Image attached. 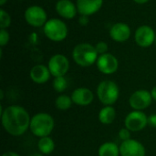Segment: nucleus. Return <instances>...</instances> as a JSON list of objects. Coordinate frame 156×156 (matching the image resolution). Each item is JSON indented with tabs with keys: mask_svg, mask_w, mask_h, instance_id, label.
I'll return each instance as SVG.
<instances>
[{
	"mask_svg": "<svg viewBox=\"0 0 156 156\" xmlns=\"http://www.w3.org/2000/svg\"><path fill=\"white\" fill-rule=\"evenodd\" d=\"M131 133H132V132H131L129 129H127L126 127H123V128H122V129L119 131L118 136H119V138H120V140H121L122 142H124V141H127V140L132 139Z\"/></svg>",
	"mask_w": 156,
	"mask_h": 156,
	"instance_id": "393cba45",
	"label": "nucleus"
},
{
	"mask_svg": "<svg viewBox=\"0 0 156 156\" xmlns=\"http://www.w3.org/2000/svg\"><path fill=\"white\" fill-rule=\"evenodd\" d=\"M0 93H1L0 99H1V100H3V99H4V90H0Z\"/></svg>",
	"mask_w": 156,
	"mask_h": 156,
	"instance_id": "72a5a7b5",
	"label": "nucleus"
},
{
	"mask_svg": "<svg viewBox=\"0 0 156 156\" xmlns=\"http://www.w3.org/2000/svg\"><path fill=\"white\" fill-rule=\"evenodd\" d=\"M156 33L154 28L147 25L139 27L134 33L135 43L141 48H149L155 42Z\"/></svg>",
	"mask_w": 156,
	"mask_h": 156,
	"instance_id": "9b49d317",
	"label": "nucleus"
},
{
	"mask_svg": "<svg viewBox=\"0 0 156 156\" xmlns=\"http://www.w3.org/2000/svg\"><path fill=\"white\" fill-rule=\"evenodd\" d=\"M56 12L65 19H72L78 13L76 4L70 0H58L55 6Z\"/></svg>",
	"mask_w": 156,
	"mask_h": 156,
	"instance_id": "dca6fc26",
	"label": "nucleus"
},
{
	"mask_svg": "<svg viewBox=\"0 0 156 156\" xmlns=\"http://www.w3.org/2000/svg\"><path fill=\"white\" fill-rule=\"evenodd\" d=\"M99 156H121L120 145L113 142H105L98 149Z\"/></svg>",
	"mask_w": 156,
	"mask_h": 156,
	"instance_id": "6ab92c4d",
	"label": "nucleus"
},
{
	"mask_svg": "<svg viewBox=\"0 0 156 156\" xmlns=\"http://www.w3.org/2000/svg\"><path fill=\"white\" fill-rule=\"evenodd\" d=\"M54 127V118L48 112H37L31 117L29 130L37 138L50 136Z\"/></svg>",
	"mask_w": 156,
	"mask_h": 156,
	"instance_id": "f03ea898",
	"label": "nucleus"
},
{
	"mask_svg": "<svg viewBox=\"0 0 156 156\" xmlns=\"http://www.w3.org/2000/svg\"><path fill=\"white\" fill-rule=\"evenodd\" d=\"M11 24V16L5 9L0 10V27L1 29H6Z\"/></svg>",
	"mask_w": 156,
	"mask_h": 156,
	"instance_id": "5701e85b",
	"label": "nucleus"
},
{
	"mask_svg": "<svg viewBox=\"0 0 156 156\" xmlns=\"http://www.w3.org/2000/svg\"><path fill=\"white\" fill-rule=\"evenodd\" d=\"M79 24L80 26H87L89 24V16L80 15V16L79 17Z\"/></svg>",
	"mask_w": 156,
	"mask_h": 156,
	"instance_id": "cd10ccee",
	"label": "nucleus"
},
{
	"mask_svg": "<svg viewBox=\"0 0 156 156\" xmlns=\"http://www.w3.org/2000/svg\"><path fill=\"white\" fill-rule=\"evenodd\" d=\"M9 39H10L9 32L6 29H1L0 30V46H1V48L7 45L9 42Z\"/></svg>",
	"mask_w": 156,
	"mask_h": 156,
	"instance_id": "b1692460",
	"label": "nucleus"
},
{
	"mask_svg": "<svg viewBox=\"0 0 156 156\" xmlns=\"http://www.w3.org/2000/svg\"><path fill=\"white\" fill-rule=\"evenodd\" d=\"M45 36L51 41H63L68 36V26L64 21L58 18H50L43 27Z\"/></svg>",
	"mask_w": 156,
	"mask_h": 156,
	"instance_id": "39448f33",
	"label": "nucleus"
},
{
	"mask_svg": "<svg viewBox=\"0 0 156 156\" xmlns=\"http://www.w3.org/2000/svg\"><path fill=\"white\" fill-rule=\"evenodd\" d=\"M6 2L7 0H0V5H4Z\"/></svg>",
	"mask_w": 156,
	"mask_h": 156,
	"instance_id": "473e14b6",
	"label": "nucleus"
},
{
	"mask_svg": "<svg viewBox=\"0 0 156 156\" xmlns=\"http://www.w3.org/2000/svg\"><path fill=\"white\" fill-rule=\"evenodd\" d=\"M151 95H152V98H153V100L154 101H156V85L151 90Z\"/></svg>",
	"mask_w": 156,
	"mask_h": 156,
	"instance_id": "c756f323",
	"label": "nucleus"
},
{
	"mask_svg": "<svg viewBox=\"0 0 156 156\" xmlns=\"http://www.w3.org/2000/svg\"><path fill=\"white\" fill-rule=\"evenodd\" d=\"M95 48L100 55H102V54H105V53H108V49H109V47H108V44L104 41H100L98 42L96 45H95Z\"/></svg>",
	"mask_w": 156,
	"mask_h": 156,
	"instance_id": "a878e982",
	"label": "nucleus"
},
{
	"mask_svg": "<svg viewBox=\"0 0 156 156\" xmlns=\"http://www.w3.org/2000/svg\"><path fill=\"white\" fill-rule=\"evenodd\" d=\"M50 76L51 73L48 66L42 64L35 65L34 67H32L29 72V77L31 80L37 84H45L49 80Z\"/></svg>",
	"mask_w": 156,
	"mask_h": 156,
	"instance_id": "f3484780",
	"label": "nucleus"
},
{
	"mask_svg": "<svg viewBox=\"0 0 156 156\" xmlns=\"http://www.w3.org/2000/svg\"><path fill=\"white\" fill-rule=\"evenodd\" d=\"M0 116L4 130L11 136H22L29 130L31 117L28 112L22 106H7L0 113Z\"/></svg>",
	"mask_w": 156,
	"mask_h": 156,
	"instance_id": "f257e3e1",
	"label": "nucleus"
},
{
	"mask_svg": "<svg viewBox=\"0 0 156 156\" xmlns=\"http://www.w3.org/2000/svg\"><path fill=\"white\" fill-rule=\"evenodd\" d=\"M29 156H44L41 153H33V154H31Z\"/></svg>",
	"mask_w": 156,
	"mask_h": 156,
	"instance_id": "2f4dec72",
	"label": "nucleus"
},
{
	"mask_svg": "<svg viewBox=\"0 0 156 156\" xmlns=\"http://www.w3.org/2000/svg\"><path fill=\"white\" fill-rule=\"evenodd\" d=\"M24 17L26 22L33 27H44L48 20L46 10L42 6L37 5L28 6L25 10Z\"/></svg>",
	"mask_w": 156,
	"mask_h": 156,
	"instance_id": "423d86ee",
	"label": "nucleus"
},
{
	"mask_svg": "<svg viewBox=\"0 0 156 156\" xmlns=\"http://www.w3.org/2000/svg\"><path fill=\"white\" fill-rule=\"evenodd\" d=\"M121 156H145L146 149L144 145L135 139H130L122 142L120 144Z\"/></svg>",
	"mask_w": 156,
	"mask_h": 156,
	"instance_id": "f8f14e48",
	"label": "nucleus"
},
{
	"mask_svg": "<svg viewBox=\"0 0 156 156\" xmlns=\"http://www.w3.org/2000/svg\"><path fill=\"white\" fill-rule=\"evenodd\" d=\"M73 104L72 99L70 96L66 94L58 95L55 100V107L59 111H67Z\"/></svg>",
	"mask_w": 156,
	"mask_h": 156,
	"instance_id": "412c9836",
	"label": "nucleus"
},
{
	"mask_svg": "<svg viewBox=\"0 0 156 156\" xmlns=\"http://www.w3.org/2000/svg\"><path fill=\"white\" fill-rule=\"evenodd\" d=\"M74 104L81 107L89 106L94 100V93L91 90L85 87L75 89L70 95Z\"/></svg>",
	"mask_w": 156,
	"mask_h": 156,
	"instance_id": "ddd939ff",
	"label": "nucleus"
},
{
	"mask_svg": "<svg viewBox=\"0 0 156 156\" xmlns=\"http://www.w3.org/2000/svg\"><path fill=\"white\" fill-rule=\"evenodd\" d=\"M55 142L50 136L39 138L37 142L38 152L41 153L43 155H48L53 153V151L55 150Z\"/></svg>",
	"mask_w": 156,
	"mask_h": 156,
	"instance_id": "aec40b11",
	"label": "nucleus"
},
{
	"mask_svg": "<svg viewBox=\"0 0 156 156\" xmlns=\"http://www.w3.org/2000/svg\"><path fill=\"white\" fill-rule=\"evenodd\" d=\"M96 66L99 71L102 74L112 75L118 70L119 60L113 54L108 52L99 56L96 62Z\"/></svg>",
	"mask_w": 156,
	"mask_h": 156,
	"instance_id": "9d476101",
	"label": "nucleus"
},
{
	"mask_svg": "<svg viewBox=\"0 0 156 156\" xmlns=\"http://www.w3.org/2000/svg\"><path fill=\"white\" fill-rule=\"evenodd\" d=\"M2 156H20V154H18L17 153L13 152V151H8V152L4 153Z\"/></svg>",
	"mask_w": 156,
	"mask_h": 156,
	"instance_id": "c85d7f7f",
	"label": "nucleus"
},
{
	"mask_svg": "<svg viewBox=\"0 0 156 156\" xmlns=\"http://www.w3.org/2000/svg\"><path fill=\"white\" fill-rule=\"evenodd\" d=\"M117 116L116 110L113 106H103L98 114V119L99 122L104 125H109L112 124Z\"/></svg>",
	"mask_w": 156,
	"mask_h": 156,
	"instance_id": "a211bd4d",
	"label": "nucleus"
},
{
	"mask_svg": "<svg viewBox=\"0 0 156 156\" xmlns=\"http://www.w3.org/2000/svg\"><path fill=\"white\" fill-rule=\"evenodd\" d=\"M154 43H155V44H156V37H155V42H154Z\"/></svg>",
	"mask_w": 156,
	"mask_h": 156,
	"instance_id": "f704fd0d",
	"label": "nucleus"
},
{
	"mask_svg": "<svg viewBox=\"0 0 156 156\" xmlns=\"http://www.w3.org/2000/svg\"><path fill=\"white\" fill-rule=\"evenodd\" d=\"M18 1H21V0H18Z\"/></svg>",
	"mask_w": 156,
	"mask_h": 156,
	"instance_id": "c9c22d12",
	"label": "nucleus"
},
{
	"mask_svg": "<svg viewBox=\"0 0 156 156\" xmlns=\"http://www.w3.org/2000/svg\"><path fill=\"white\" fill-rule=\"evenodd\" d=\"M99 54L90 43H80L76 45L72 50V58L74 62L83 68L90 67L97 62Z\"/></svg>",
	"mask_w": 156,
	"mask_h": 156,
	"instance_id": "7ed1b4c3",
	"label": "nucleus"
},
{
	"mask_svg": "<svg viewBox=\"0 0 156 156\" xmlns=\"http://www.w3.org/2000/svg\"><path fill=\"white\" fill-rule=\"evenodd\" d=\"M96 94L101 103L104 106H112L119 99L120 89L115 81L105 80L99 83Z\"/></svg>",
	"mask_w": 156,
	"mask_h": 156,
	"instance_id": "20e7f679",
	"label": "nucleus"
},
{
	"mask_svg": "<svg viewBox=\"0 0 156 156\" xmlns=\"http://www.w3.org/2000/svg\"><path fill=\"white\" fill-rule=\"evenodd\" d=\"M136 4H139V5H144V4H146L147 2H149L150 0H133Z\"/></svg>",
	"mask_w": 156,
	"mask_h": 156,
	"instance_id": "7c9ffc66",
	"label": "nucleus"
},
{
	"mask_svg": "<svg viewBox=\"0 0 156 156\" xmlns=\"http://www.w3.org/2000/svg\"><path fill=\"white\" fill-rule=\"evenodd\" d=\"M48 68L51 76L54 78L62 77L65 76L69 69V61L65 55L55 54L48 59Z\"/></svg>",
	"mask_w": 156,
	"mask_h": 156,
	"instance_id": "6e6552de",
	"label": "nucleus"
},
{
	"mask_svg": "<svg viewBox=\"0 0 156 156\" xmlns=\"http://www.w3.org/2000/svg\"><path fill=\"white\" fill-rule=\"evenodd\" d=\"M148 125V116L143 111H132L124 120V127L132 133L144 130Z\"/></svg>",
	"mask_w": 156,
	"mask_h": 156,
	"instance_id": "0eeeda50",
	"label": "nucleus"
},
{
	"mask_svg": "<svg viewBox=\"0 0 156 156\" xmlns=\"http://www.w3.org/2000/svg\"><path fill=\"white\" fill-rule=\"evenodd\" d=\"M131 34L132 31L130 27L122 22H118L110 28V37L115 42L122 43L127 41L130 38Z\"/></svg>",
	"mask_w": 156,
	"mask_h": 156,
	"instance_id": "2eb2a0df",
	"label": "nucleus"
},
{
	"mask_svg": "<svg viewBox=\"0 0 156 156\" xmlns=\"http://www.w3.org/2000/svg\"><path fill=\"white\" fill-rule=\"evenodd\" d=\"M148 125L153 128H156V113L148 116Z\"/></svg>",
	"mask_w": 156,
	"mask_h": 156,
	"instance_id": "bb28decb",
	"label": "nucleus"
},
{
	"mask_svg": "<svg viewBox=\"0 0 156 156\" xmlns=\"http://www.w3.org/2000/svg\"><path fill=\"white\" fill-rule=\"evenodd\" d=\"M151 92L147 90H137L129 98V105L133 111H144L153 102Z\"/></svg>",
	"mask_w": 156,
	"mask_h": 156,
	"instance_id": "1a4fd4ad",
	"label": "nucleus"
},
{
	"mask_svg": "<svg viewBox=\"0 0 156 156\" xmlns=\"http://www.w3.org/2000/svg\"><path fill=\"white\" fill-rule=\"evenodd\" d=\"M103 0H77L76 5L78 13L83 16H92L102 7Z\"/></svg>",
	"mask_w": 156,
	"mask_h": 156,
	"instance_id": "4468645a",
	"label": "nucleus"
},
{
	"mask_svg": "<svg viewBox=\"0 0 156 156\" xmlns=\"http://www.w3.org/2000/svg\"><path fill=\"white\" fill-rule=\"evenodd\" d=\"M52 86H53V89L55 90V91H57L58 93L64 92L66 90V89L68 88V81H67L65 76L54 78Z\"/></svg>",
	"mask_w": 156,
	"mask_h": 156,
	"instance_id": "4be33fe9",
	"label": "nucleus"
}]
</instances>
